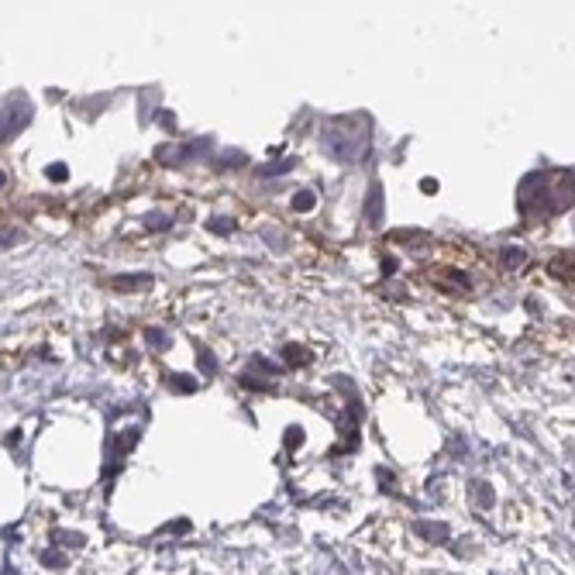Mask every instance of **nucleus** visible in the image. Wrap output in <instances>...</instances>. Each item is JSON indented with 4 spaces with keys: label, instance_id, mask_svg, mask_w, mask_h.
<instances>
[{
    "label": "nucleus",
    "instance_id": "f03ea898",
    "mask_svg": "<svg viewBox=\"0 0 575 575\" xmlns=\"http://www.w3.org/2000/svg\"><path fill=\"white\" fill-rule=\"evenodd\" d=\"M379 221H382V190L375 186L369 197V224H379Z\"/></svg>",
    "mask_w": 575,
    "mask_h": 575
},
{
    "label": "nucleus",
    "instance_id": "7ed1b4c3",
    "mask_svg": "<svg viewBox=\"0 0 575 575\" xmlns=\"http://www.w3.org/2000/svg\"><path fill=\"white\" fill-rule=\"evenodd\" d=\"M21 242V231H0V248H11Z\"/></svg>",
    "mask_w": 575,
    "mask_h": 575
},
{
    "label": "nucleus",
    "instance_id": "423d86ee",
    "mask_svg": "<svg viewBox=\"0 0 575 575\" xmlns=\"http://www.w3.org/2000/svg\"><path fill=\"white\" fill-rule=\"evenodd\" d=\"M4 183H7V176H4V172H0V186H4Z\"/></svg>",
    "mask_w": 575,
    "mask_h": 575
},
{
    "label": "nucleus",
    "instance_id": "20e7f679",
    "mask_svg": "<svg viewBox=\"0 0 575 575\" xmlns=\"http://www.w3.org/2000/svg\"><path fill=\"white\" fill-rule=\"evenodd\" d=\"M293 207H296V210H310V207H314V193H300V197L293 200Z\"/></svg>",
    "mask_w": 575,
    "mask_h": 575
},
{
    "label": "nucleus",
    "instance_id": "39448f33",
    "mask_svg": "<svg viewBox=\"0 0 575 575\" xmlns=\"http://www.w3.org/2000/svg\"><path fill=\"white\" fill-rule=\"evenodd\" d=\"M210 228H214V231H231V221H214Z\"/></svg>",
    "mask_w": 575,
    "mask_h": 575
},
{
    "label": "nucleus",
    "instance_id": "f257e3e1",
    "mask_svg": "<svg viewBox=\"0 0 575 575\" xmlns=\"http://www.w3.org/2000/svg\"><path fill=\"white\" fill-rule=\"evenodd\" d=\"M32 121V104L25 100V97H18V100H11L7 107H4V114H0V141H11L18 131H25Z\"/></svg>",
    "mask_w": 575,
    "mask_h": 575
}]
</instances>
